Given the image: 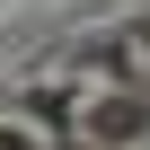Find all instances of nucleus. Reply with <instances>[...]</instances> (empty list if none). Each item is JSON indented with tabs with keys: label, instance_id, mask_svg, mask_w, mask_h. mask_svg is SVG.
Here are the masks:
<instances>
[{
	"label": "nucleus",
	"instance_id": "1",
	"mask_svg": "<svg viewBox=\"0 0 150 150\" xmlns=\"http://www.w3.org/2000/svg\"><path fill=\"white\" fill-rule=\"evenodd\" d=\"M0 150H18V141H0Z\"/></svg>",
	"mask_w": 150,
	"mask_h": 150
}]
</instances>
